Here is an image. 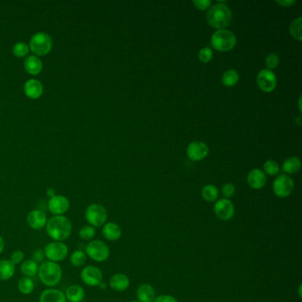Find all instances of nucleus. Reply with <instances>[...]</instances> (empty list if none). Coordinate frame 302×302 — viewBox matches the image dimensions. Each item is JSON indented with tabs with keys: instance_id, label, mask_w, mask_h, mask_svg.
I'll return each mask as SVG.
<instances>
[{
	"instance_id": "nucleus-1",
	"label": "nucleus",
	"mask_w": 302,
	"mask_h": 302,
	"mask_svg": "<svg viewBox=\"0 0 302 302\" xmlns=\"http://www.w3.org/2000/svg\"><path fill=\"white\" fill-rule=\"evenodd\" d=\"M71 221L64 215H53L47 221V232L51 239L58 242L67 240L71 236Z\"/></svg>"
},
{
	"instance_id": "nucleus-2",
	"label": "nucleus",
	"mask_w": 302,
	"mask_h": 302,
	"mask_svg": "<svg viewBox=\"0 0 302 302\" xmlns=\"http://www.w3.org/2000/svg\"><path fill=\"white\" fill-rule=\"evenodd\" d=\"M207 20L208 24L215 30H224L232 20L231 9L221 3L213 5L207 14Z\"/></svg>"
},
{
	"instance_id": "nucleus-3",
	"label": "nucleus",
	"mask_w": 302,
	"mask_h": 302,
	"mask_svg": "<svg viewBox=\"0 0 302 302\" xmlns=\"http://www.w3.org/2000/svg\"><path fill=\"white\" fill-rule=\"evenodd\" d=\"M37 274L40 281L48 287L56 286L62 278V268L53 261H43Z\"/></svg>"
},
{
	"instance_id": "nucleus-4",
	"label": "nucleus",
	"mask_w": 302,
	"mask_h": 302,
	"mask_svg": "<svg viewBox=\"0 0 302 302\" xmlns=\"http://www.w3.org/2000/svg\"><path fill=\"white\" fill-rule=\"evenodd\" d=\"M211 45L218 51H230L237 45L235 34L227 30L216 31L211 37Z\"/></svg>"
},
{
	"instance_id": "nucleus-5",
	"label": "nucleus",
	"mask_w": 302,
	"mask_h": 302,
	"mask_svg": "<svg viewBox=\"0 0 302 302\" xmlns=\"http://www.w3.org/2000/svg\"><path fill=\"white\" fill-rule=\"evenodd\" d=\"M84 215L90 225L93 226L94 228L102 227L108 221V214L106 207L97 203L88 206Z\"/></svg>"
},
{
	"instance_id": "nucleus-6",
	"label": "nucleus",
	"mask_w": 302,
	"mask_h": 302,
	"mask_svg": "<svg viewBox=\"0 0 302 302\" xmlns=\"http://www.w3.org/2000/svg\"><path fill=\"white\" fill-rule=\"evenodd\" d=\"M85 254L89 258L96 262H103L106 261L110 255L109 247L103 241L96 240L90 241L85 246Z\"/></svg>"
},
{
	"instance_id": "nucleus-7",
	"label": "nucleus",
	"mask_w": 302,
	"mask_h": 302,
	"mask_svg": "<svg viewBox=\"0 0 302 302\" xmlns=\"http://www.w3.org/2000/svg\"><path fill=\"white\" fill-rule=\"evenodd\" d=\"M30 47L31 51L38 56L47 55L52 48V39L45 32H38L31 37Z\"/></svg>"
},
{
	"instance_id": "nucleus-8",
	"label": "nucleus",
	"mask_w": 302,
	"mask_h": 302,
	"mask_svg": "<svg viewBox=\"0 0 302 302\" xmlns=\"http://www.w3.org/2000/svg\"><path fill=\"white\" fill-rule=\"evenodd\" d=\"M45 256L48 261L53 262H60L64 261L68 254V247L63 242L53 241L47 244L44 249Z\"/></svg>"
},
{
	"instance_id": "nucleus-9",
	"label": "nucleus",
	"mask_w": 302,
	"mask_h": 302,
	"mask_svg": "<svg viewBox=\"0 0 302 302\" xmlns=\"http://www.w3.org/2000/svg\"><path fill=\"white\" fill-rule=\"evenodd\" d=\"M293 180L288 175H278L273 183V191L279 198H286L293 191Z\"/></svg>"
},
{
	"instance_id": "nucleus-10",
	"label": "nucleus",
	"mask_w": 302,
	"mask_h": 302,
	"mask_svg": "<svg viewBox=\"0 0 302 302\" xmlns=\"http://www.w3.org/2000/svg\"><path fill=\"white\" fill-rule=\"evenodd\" d=\"M257 84L264 93H271L277 87V77L274 72L267 68L262 69L257 75Z\"/></svg>"
},
{
	"instance_id": "nucleus-11",
	"label": "nucleus",
	"mask_w": 302,
	"mask_h": 302,
	"mask_svg": "<svg viewBox=\"0 0 302 302\" xmlns=\"http://www.w3.org/2000/svg\"><path fill=\"white\" fill-rule=\"evenodd\" d=\"M80 277L82 281L88 286H98L103 280L102 271L100 269L93 265L84 267L81 271Z\"/></svg>"
},
{
	"instance_id": "nucleus-12",
	"label": "nucleus",
	"mask_w": 302,
	"mask_h": 302,
	"mask_svg": "<svg viewBox=\"0 0 302 302\" xmlns=\"http://www.w3.org/2000/svg\"><path fill=\"white\" fill-rule=\"evenodd\" d=\"M214 211L217 218L222 221H230L235 215V207L231 200L221 199L215 202Z\"/></svg>"
},
{
	"instance_id": "nucleus-13",
	"label": "nucleus",
	"mask_w": 302,
	"mask_h": 302,
	"mask_svg": "<svg viewBox=\"0 0 302 302\" xmlns=\"http://www.w3.org/2000/svg\"><path fill=\"white\" fill-rule=\"evenodd\" d=\"M70 207V202L65 196L55 195L48 201V209L53 215H63Z\"/></svg>"
},
{
	"instance_id": "nucleus-14",
	"label": "nucleus",
	"mask_w": 302,
	"mask_h": 302,
	"mask_svg": "<svg viewBox=\"0 0 302 302\" xmlns=\"http://www.w3.org/2000/svg\"><path fill=\"white\" fill-rule=\"evenodd\" d=\"M208 154V147L205 143L201 141H193L187 147V156L189 159L194 161H199L205 159Z\"/></svg>"
},
{
	"instance_id": "nucleus-15",
	"label": "nucleus",
	"mask_w": 302,
	"mask_h": 302,
	"mask_svg": "<svg viewBox=\"0 0 302 302\" xmlns=\"http://www.w3.org/2000/svg\"><path fill=\"white\" fill-rule=\"evenodd\" d=\"M47 216L42 210H31L27 215V223L31 229L35 231H40L44 229L47 223Z\"/></svg>"
},
{
	"instance_id": "nucleus-16",
	"label": "nucleus",
	"mask_w": 302,
	"mask_h": 302,
	"mask_svg": "<svg viewBox=\"0 0 302 302\" xmlns=\"http://www.w3.org/2000/svg\"><path fill=\"white\" fill-rule=\"evenodd\" d=\"M247 183L253 189H261L266 185V174L261 169H253L247 175Z\"/></svg>"
},
{
	"instance_id": "nucleus-17",
	"label": "nucleus",
	"mask_w": 302,
	"mask_h": 302,
	"mask_svg": "<svg viewBox=\"0 0 302 302\" xmlns=\"http://www.w3.org/2000/svg\"><path fill=\"white\" fill-rule=\"evenodd\" d=\"M39 302H67L65 293L55 288L43 291L39 297Z\"/></svg>"
},
{
	"instance_id": "nucleus-18",
	"label": "nucleus",
	"mask_w": 302,
	"mask_h": 302,
	"mask_svg": "<svg viewBox=\"0 0 302 302\" xmlns=\"http://www.w3.org/2000/svg\"><path fill=\"white\" fill-rule=\"evenodd\" d=\"M24 92L27 97L36 99L41 97L44 92V87L41 82H39L38 80L31 79L26 82L25 85H24Z\"/></svg>"
},
{
	"instance_id": "nucleus-19",
	"label": "nucleus",
	"mask_w": 302,
	"mask_h": 302,
	"mask_svg": "<svg viewBox=\"0 0 302 302\" xmlns=\"http://www.w3.org/2000/svg\"><path fill=\"white\" fill-rule=\"evenodd\" d=\"M102 234L106 239L116 241L122 237V229L115 223H107L103 225Z\"/></svg>"
},
{
	"instance_id": "nucleus-20",
	"label": "nucleus",
	"mask_w": 302,
	"mask_h": 302,
	"mask_svg": "<svg viewBox=\"0 0 302 302\" xmlns=\"http://www.w3.org/2000/svg\"><path fill=\"white\" fill-rule=\"evenodd\" d=\"M109 286L116 292H123L129 286V279L126 275L118 273L110 278Z\"/></svg>"
},
{
	"instance_id": "nucleus-21",
	"label": "nucleus",
	"mask_w": 302,
	"mask_h": 302,
	"mask_svg": "<svg viewBox=\"0 0 302 302\" xmlns=\"http://www.w3.org/2000/svg\"><path fill=\"white\" fill-rule=\"evenodd\" d=\"M65 297L67 302H82L85 298V290L78 285H73L67 287Z\"/></svg>"
},
{
	"instance_id": "nucleus-22",
	"label": "nucleus",
	"mask_w": 302,
	"mask_h": 302,
	"mask_svg": "<svg viewBox=\"0 0 302 302\" xmlns=\"http://www.w3.org/2000/svg\"><path fill=\"white\" fill-rule=\"evenodd\" d=\"M137 298L139 302H154L155 290L148 284L141 285L137 290Z\"/></svg>"
},
{
	"instance_id": "nucleus-23",
	"label": "nucleus",
	"mask_w": 302,
	"mask_h": 302,
	"mask_svg": "<svg viewBox=\"0 0 302 302\" xmlns=\"http://www.w3.org/2000/svg\"><path fill=\"white\" fill-rule=\"evenodd\" d=\"M26 71L31 75H38L43 69L42 61L36 55L28 57L24 62Z\"/></svg>"
},
{
	"instance_id": "nucleus-24",
	"label": "nucleus",
	"mask_w": 302,
	"mask_h": 302,
	"mask_svg": "<svg viewBox=\"0 0 302 302\" xmlns=\"http://www.w3.org/2000/svg\"><path fill=\"white\" fill-rule=\"evenodd\" d=\"M16 265L10 260H0V281H6L14 277Z\"/></svg>"
},
{
	"instance_id": "nucleus-25",
	"label": "nucleus",
	"mask_w": 302,
	"mask_h": 302,
	"mask_svg": "<svg viewBox=\"0 0 302 302\" xmlns=\"http://www.w3.org/2000/svg\"><path fill=\"white\" fill-rule=\"evenodd\" d=\"M302 167L301 160L296 157H290L285 160L283 164V171L288 175L295 174L300 171Z\"/></svg>"
},
{
	"instance_id": "nucleus-26",
	"label": "nucleus",
	"mask_w": 302,
	"mask_h": 302,
	"mask_svg": "<svg viewBox=\"0 0 302 302\" xmlns=\"http://www.w3.org/2000/svg\"><path fill=\"white\" fill-rule=\"evenodd\" d=\"M38 263L36 261H33L32 259L26 260L22 261L21 265V271L25 277H35L37 272H38Z\"/></svg>"
},
{
	"instance_id": "nucleus-27",
	"label": "nucleus",
	"mask_w": 302,
	"mask_h": 302,
	"mask_svg": "<svg viewBox=\"0 0 302 302\" xmlns=\"http://www.w3.org/2000/svg\"><path fill=\"white\" fill-rule=\"evenodd\" d=\"M239 81V75L235 69H229L223 73L222 82L226 87H233Z\"/></svg>"
},
{
	"instance_id": "nucleus-28",
	"label": "nucleus",
	"mask_w": 302,
	"mask_h": 302,
	"mask_svg": "<svg viewBox=\"0 0 302 302\" xmlns=\"http://www.w3.org/2000/svg\"><path fill=\"white\" fill-rule=\"evenodd\" d=\"M18 289L22 294L29 295L35 289V282L31 277H21L18 282Z\"/></svg>"
},
{
	"instance_id": "nucleus-29",
	"label": "nucleus",
	"mask_w": 302,
	"mask_h": 302,
	"mask_svg": "<svg viewBox=\"0 0 302 302\" xmlns=\"http://www.w3.org/2000/svg\"><path fill=\"white\" fill-rule=\"evenodd\" d=\"M202 198L207 202H215L219 197V191L215 185H207L203 187L201 191Z\"/></svg>"
},
{
	"instance_id": "nucleus-30",
	"label": "nucleus",
	"mask_w": 302,
	"mask_h": 302,
	"mask_svg": "<svg viewBox=\"0 0 302 302\" xmlns=\"http://www.w3.org/2000/svg\"><path fill=\"white\" fill-rule=\"evenodd\" d=\"M87 261V255L85 254V252L82 250H76L73 252L70 258H69V262L72 266L79 268L82 267Z\"/></svg>"
},
{
	"instance_id": "nucleus-31",
	"label": "nucleus",
	"mask_w": 302,
	"mask_h": 302,
	"mask_svg": "<svg viewBox=\"0 0 302 302\" xmlns=\"http://www.w3.org/2000/svg\"><path fill=\"white\" fill-rule=\"evenodd\" d=\"M290 33L292 35V37H294L295 39H297L298 41H302V18L299 17L297 19L293 20L292 23L290 24L289 28Z\"/></svg>"
},
{
	"instance_id": "nucleus-32",
	"label": "nucleus",
	"mask_w": 302,
	"mask_h": 302,
	"mask_svg": "<svg viewBox=\"0 0 302 302\" xmlns=\"http://www.w3.org/2000/svg\"><path fill=\"white\" fill-rule=\"evenodd\" d=\"M96 235V229L92 225L82 226L79 231V237L82 240H93Z\"/></svg>"
},
{
	"instance_id": "nucleus-33",
	"label": "nucleus",
	"mask_w": 302,
	"mask_h": 302,
	"mask_svg": "<svg viewBox=\"0 0 302 302\" xmlns=\"http://www.w3.org/2000/svg\"><path fill=\"white\" fill-rule=\"evenodd\" d=\"M263 169H264V173L270 175H276L278 174V172L280 170L278 163L273 159L267 160L266 162L264 163Z\"/></svg>"
},
{
	"instance_id": "nucleus-34",
	"label": "nucleus",
	"mask_w": 302,
	"mask_h": 302,
	"mask_svg": "<svg viewBox=\"0 0 302 302\" xmlns=\"http://www.w3.org/2000/svg\"><path fill=\"white\" fill-rule=\"evenodd\" d=\"M29 51H30V47L24 42L17 43L14 46V48H13L14 54L16 56L20 57V58L26 56L29 53Z\"/></svg>"
},
{
	"instance_id": "nucleus-35",
	"label": "nucleus",
	"mask_w": 302,
	"mask_h": 302,
	"mask_svg": "<svg viewBox=\"0 0 302 302\" xmlns=\"http://www.w3.org/2000/svg\"><path fill=\"white\" fill-rule=\"evenodd\" d=\"M213 51L210 47H204L200 49L199 52V59L202 63H207L213 59Z\"/></svg>"
},
{
	"instance_id": "nucleus-36",
	"label": "nucleus",
	"mask_w": 302,
	"mask_h": 302,
	"mask_svg": "<svg viewBox=\"0 0 302 302\" xmlns=\"http://www.w3.org/2000/svg\"><path fill=\"white\" fill-rule=\"evenodd\" d=\"M279 62H280L279 57L277 56L276 53H270L266 58L267 69H269V70L275 69L276 67H278Z\"/></svg>"
},
{
	"instance_id": "nucleus-37",
	"label": "nucleus",
	"mask_w": 302,
	"mask_h": 302,
	"mask_svg": "<svg viewBox=\"0 0 302 302\" xmlns=\"http://www.w3.org/2000/svg\"><path fill=\"white\" fill-rule=\"evenodd\" d=\"M235 186L231 183L225 184L222 188V193L225 197L226 199L231 198L233 195L235 194Z\"/></svg>"
},
{
	"instance_id": "nucleus-38",
	"label": "nucleus",
	"mask_w": 302,
	"mask_h": 302,
	"mask_svg": "<svg viewBox=\"0 0 302 302\" xmlns=\"http://www.w3.org/2000/svg\"><path fill=\"white\" fill-rule=\"evenodd\" d=\"M24 260V254L23 252L20 250H16L11 254L10 261H12L13 264L17 265L20 264Z\"/></svg>"
},
{
	"instance_id": "nucleus-39",
	"label": "nucleus",
	"mask_w": 302,
	"mask_h": 302,
	"mask_svg": "<svg viewBox=\"0 0 302 302\" xmlns=\"http://www.w3.org/2000/svg\"><path fill=\"white\" fill-rule=\"evenodd\" d=\"M192 3L199 10L201 11L209 9L210 6L212 5V2L209 0H194Z\"/></svg>"
},
{
	"instance_id": "nucleus-40",
	"label": "nucleus",
	"mask_w": 302,
	"mask_h": 302,
	"mask_svg": "<svg viewBox=\"0 0 302 302\" xmlns=\"http://www.w3.org/2000/svg\"><path fill=\"white\" fill-rule=\"evenodd\" d=\"M46 256H45V253H44V250H42V249H36L33 253V254H32V260L33 261H36V263H39V262H43L44 261V258H45Z\"/></svg>"
},
{
	"instance_id": "nucleus-41",
	"label": "nucleus",
	"mask_w": 302,
	"mask_h": 302,
	"mask_svg": "<svg viewBox=\"0 0 302 302\" xmlns=\"http://www.w3.org/2000/svg\"><path fill=\"white\" fill-rule=\"evenodd\" d=\"M154 302H177V301L171 295L164 294V295H160L159 297L155 298Z\"/></svg>"
},
{
	"instance_id": "nucleus-42",
	"label": "nucleus",
	"mask_w": 302,
	"mask_h": 302,
	"mask_svg": "<svg viewBox=\"0 0 302 302\" xmlns=\"http://www.w3.org/2000/svg\"><path fill=\"white\" fill-rule=\"evenodd\" d=\"M277 4L281 5V6H284V7H290L292 5L296 4V1H293V0H281V1H279V0H277Z\"/></svg>"
},
{
	"instance_id": "nucleus-43",
	"label": "nucleus",
	"mask_w": 302,
	"mask_h": 302,
	"mask_svg": "<svg viewBox=\"0 0 302 302\" xmlns=\"http://www.w3.org/2000/svg\"><path fill=\"white\" fill-rule=\"evenodd\" d=\"M4 249H5V240L2 238V236H0V254L4 252Z\"/></svg>"
},
{
	"instance_id": "nucleus-44",
	"label": "nucleus",
	"mask_w": 302,
	"mask_h": 302,
	"mask_svg": "<svg viewBox=\"0 0 302 302\" xmlns=\"http://www.w3.org/2000/svg\"><path fill=\"white\" fill-rule=\"evenodd\" d=\"M47 195L50 197V199L52 198V197H54L55 196V191L53 189H51V188H49V189L47 190Z\"/></svg>"
},
{
	"instance_id": "nucleus-45",
	"label": "nucleus",
	"mask_w": 302,
	"mask_h": 302,
	"mask_svg": "<svg viewBox=\"0 0 302 302\" xmlns=\"http://www.w3.org/2000/svg\"><path fill=\"white\" fill-rule=\"evenodd\" d=\"M99 286L100 289H103V290H104V289H106V285H105L103 282H101V283L99 284V286Z\"/></svg>"
},
{
	"instance_id": "nucleus-46",
	"label": "nucleus",
	"mask_w": 302,
	"mask_h": 302,
	"mask_svg": "<svg viewBox=\"0 0 302 302\" xmlns=\"http://www.w3.org/2000/svg\"><path fill=\"white\" fill-rule=\"evenodd\" d=\"M302 285H300V286H299V296H300V297L301 298L302 297Z\"/></svg>"
},
{
	"instance_id": "nucleus-47",
	"label": "nucleus",
	"mask_w": 302,
	"mask_h": 302,
	"mask_svg": "<svg viewBox=\"0 0 302 302\" xmlns=\"http://www.w3.org/2000/svg\"><path fill=\"white\" fill-rule=\"evenodd\" d=\"M139 302V301H132V302Z\"/></svg>"
}]
</instances>
